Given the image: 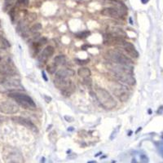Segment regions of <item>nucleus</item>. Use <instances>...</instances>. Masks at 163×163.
Wrapping results in <instances>:
<instances>
[{
    "instance_id": "f257e3e1",
    "label": "nucleus",
    "mask_w": 163,
    "mask_h": 163,
    "mask_svg": "<svg viewBox=\"0 0 163 163\" xmlns=\"http://www.w3.org/2000/svg\"><path fill=\"white\" fill-rule=\"evenodd\" d=\"M95 96L99 103L106 109H113L118 105L115 99L109 92L104 88H97L95 90Z\"/></svg>"
},
{
    "instance_id": "f03ea898",
    "label": "nucleus",
    "mask_w": 163,
    "mask_h": 163,
    "mask_svg": "<svg viewBox=\"0 0 163 163\" xmlns=\"http://www.w3.org/2000/svg\"><path fill=\"white\" fill-rule=\"evenodd\" d=\"M8 97L16 101V103H17L19 105L23 107L25 109H36V104L34 103V101L33 100L32 98L26 95V94L21 93L20 92H10L8 94Z\"/></svg>"
},
{
    "instance_id": "7ed1b4c3",
    "label": "nucleus",
    "mask_w": 163,
    "mask_h": 163,
    "mask_svg": "<svg viewBox=\"0 0 163 163\" xmlns=\"http://www.w3.org/2000/svg\"><path fill=\"white\" fill-rule=\"evenodd\" d=\"M24 91V86L21 85V81L13 78V77H6L0 82V93H10V92Z\"/></svg>"
},
{
    "instance_id": "20e7f679",
    "label": "nucleus",
    "mask_w": 163,
    "mask_h": 163,
    "mask_svg": "<svg viewBox=\"0 0 163 163\" xmlns=\"http://www.w3.org/2000/svg\"><path fill=\"white\" fill-rule=\"evenodd\" d=\"M107 57L110 62L117 65H127L131 66L133 65V60L130 57L118 50H109L107 52Z\"/></svg>"
},
{
    "instance_id": "39448f33",
    "label": "nucleus",
    "mask_w": 163,
    "mask_h": 163,
    "mask_svg": "<svg viewBox=\"0 0 163 163\" xmlns=\"http://www.w3.org/2000/svg\"><path fill=\"white\" fill-rule=\"evenodd\" d=\"M54 84L60 90L61 94L65 96H70L75 92V85L69 78H57L55 77Z\"/></svg>"
},
{
    "instance_id": "423d86ee",
    "label": "nucleus",
    "mask_w": 163,
    "mask_h": 163,
    "mask_svg": "<svg viewBox=\"0 0 163 163\" xmlns=\"http://www.w3.org/2000/svg\"><path fill=\"white\" fill-rule=\"evenodd\" d=\"M5 163H23L24 157L18 149L12 147H7L4 149L3 153Z\"/></svg>"
},
{
    "instance_id": "0eeeda50",
    "label": "nucleus",
    "mask_w": 163,
    "mask_h": 163,
    "mask_svg": "<svg viewBox=\"0 0 163 163\" xmlns=\"http://www.w3.org/2000/svg\"><path fill=\"white\" fill-rule=\"evenodd\" d=\"M113 95L122 102H126L130 96V92L127 88L123 85H120V84L113 88Z\"/></svg>"
},
{
    "instance_id": "6e6552de",
    "label": "nucleus",
    "mask_w": 163,
    "mask_h": 163,
    "mask_svg": "<svg viewBox=\"0 0 163 163\" xmlns=\"http://www.w3.org/2000/svg\"><path fill=\"white\" fill-rule=\"evenodd\" d=\"M19 111V107L12 101H3L0 104V112L5 114H14Z\"/></svg>"
},
{
    "instance_id": "1a4fd4ad",
    "label": "nucleus",
    "mask_w": 163,
    "mask_h": 163,
    "mask_svg": "<svg viewBox=\"0 0 163 163\" xmlns=\"http://www.w3.org/2000/svg\"><path fill=\"white\" fill-rule=\"evenodd\" d=\"M55 52V49L52 46H48L42 50L41 54L39 55V62L42 65H44L45 63L48 61V60L51 57V56L53 55Z\"/></svg>"
},
{
    "instance_id": "9d476101",
    "label": "nucleus",
    "mask_w": 163,
    "mask_h": 163,
    "mask_svg": "<svg viewBox=\"0 0 163 163\" xmlns=\"http://www.w3.org/2000/svg\"><path fill=\"white\" fill-rule=\"evenodd\" d=\"M16 70L8 64H0V75L5 77L16 76Z\"/></svg>"
},
{
    "instance_id": "9b49d317",
    "label": "nucleus",
    "mask_w": 163,
    "mask_h": 163,
    "mask_svg": "<svg viewBox=\"0 0 163 163\" xmlns=\"http://www.w3.org/2000/svg\"><path fill=\"white\" fill-rule=\"evenodd\" d=\"M12 120L14 122H16V123H19V124L23 125L25 127L29 128V129H31L33 130H37V127L32 122V121H30V119L25 118H22V117H19V116H16V117H12Z\"/></svg>"
},
{
    "instance_id": "f8f14e48",
    "label": "nucleus",
    "mask_w": 163,
    "mask_h": 163,
    "mask_svg": "<svg viewBox=\"0 0 163 163\" xmlns=\"http://www.w3.org/2000/svg\"><path fill=\"white\" fill-rule=\"evenodd\" d=\"M101 14L104 16L114 18V19H121L122 15L116 7H105L101 11Z\"/></svg>"
},
{
    "instance_id": "ddd939ff",
    "label": "nucleus",
    "mask_w": 163,
    "mask_h": 163,
    "mask_svg": "<svg viewBox=\"0 0 163 163\" xmlns=\"http://www.w3.org/2000/svg\"><path fill=\"white\" fill-rule=\"evenodd\" d=\"M122 48H124V51L127 53L128 56H130L131 58H138L139 57V52L137 51V50L135 48L132 43H130L129 42H125L124 44L122 45Z\"/></svg>"
},
{
    "instance_id": "4468645a",
    "label": "nucleus",
    "mask_w": 163,
    "mask_h": 163,
    "mask_svg": "<svg viewBox=\"0 0 163 163\" xmlns=\"http://www.w3.org/2000/svg\"><path fill=\"white\" fill-rule=\"evenodd\" d=\"M74 71L71 68H60L56 73V77L57 78H69L74 75Z\"/></svg>"
},
{
    "instance_id": "2eb2a0df",
    "label": "nucleus",
    "mask_w": 163,
    "mask_h": 163,
    "mask_svg": "<svg viewBox=\"0 0 163 163\" xmlns=\"http://www.w3.org/2000/svg\"><path fill=\"white\" fill-rule=\"evenodd\" d=\"M77 74L83 78L85 77H90L92 75V71L89 68L87 67H81L80 68H78L77 70Z\"/></svg>"
},
{
    "instance_id": "dca6fc26",
    "label": "nucleus",
    "mask_w": 163,
    "mask_h": 163,
    "mask_svg": "<svg viewBox=\"0 0 163 163\" xmlns=\"http://www.w3.org/2000/svg\"><path fill=\"white\" fill-rule=\"evenodd\" d=\"M66 62V58L65 56L64 55H59L54 58V65H56L57 67L60 66V65H64Z\"/></svg>"
},
{
    "instance_id": "f3484780",
    "label": "nucleus",
    "mask_w": 163,
    "mask_h": 163,
    "mask_svg": "<svg viewBox=\"0 0 163 163\" xmlns=\"http://www.w3.org/2000/svg\"><path fill=\"white\" fill-rule=\"evenodd\" d=\"M11 47V45L9 43V42L6 39H4L3 37L0 36V48L2 49H6Z\"/></svg>"
},
{
    "instance_id": "a211bd4d",
    "label": "nucleus",
    "mask_w": 163,
    "mask_h": 163,
    "mask_svg": "<svg viewBox=\"0 0 163 163\" xmlns=\"http://www.w3.org/2000/svg\"><path fill=\"white\" fill-rule=\"evenodd\" d=\"M42 25L40 23H35L30 28V33H38L39 30H42Z\"/></svg>"
},
{
    "instance_id": "6ab92c4d",
    "label": "nucleus",
    "mask_w": 163,
    "mask_h": 163,
    "mask_svg": "<svg viewBox=\"0 0 163 163\" xmlns=\"http://www.w3.org/2000/svg\"><path fill=\"white\" fill-rule=\"evenodd\" d=\"M30 4V0H16V7H26Z\"/></svg>"
},
{
    "instance_id": "aec40b11",
    "label": "nucleus",
    "mask_w": 163,
    "mask_h": 163,
    "mask_svg": "<svg viewBox=\"0 0 163 163\" xmlns=\"http://www.w3.org/2000/svg\"><path fill=\"white\" fill-rule=\"evenodd\" d=\"M36 18H37V15H36L35 13H30V14H28V15L25 16V20L27 22L31 23V22H33V21L35 20Z\"/></svg>"
},
{
    "instance_id": "412c9836",
    "label": "nucleus",
    "mask_w": 163,
    "mask_h": 163,
    "mask_svg": "<svg viewBox=\"0 0 163 163\" xmlns=\"http://www.w3.org/2000/svg\"><path fill=\"white\" fill-rule=\"evenodd\" d=\"M90 34H91V32L88 31V30H86V31H83V32L78 33L76 34V36H77V38H79V39H86Z\"/></svg>"
},
{
    "instance_id": "4be33fe9",
    "label": "nucleus",
    "mask_w": 163,
    "mask_h": 163,
    "mask_svg": "<svg viewBox=\"0 0 163 163\" xmlns=\"http://www.w3.org/2000/svg\"><path fill=\"white\" fill-rule=\"evenodd\" d=\"M16 7H12L9 11V16H10L11 19H12V21H15V18L16 17Z\"/></svg>"
},
{
    "instance_id": "5701e85b",
    "label": "nucleus",
    "mask_w": 163,
    "mask_h": 163,
    "mask_svg": "<svg viewBox=\"0 0 163 163\" xmlns=\"http://www.w3.org/2000/svg\"><path fill=\"white\" fill-rule=\"evenodd\" d=\"M57 66L54 65V64H52L51 65H48V70L49 73H51V74H53V73H55L56 72V70H57Z\"/></svg>"
},
{
    "instance_id": "b1692460",
    "label": "nucleus",
    "mask_w": 163,
    "mask_h": 163,
    "mask_svg": "<svg viewBox=\"0 0 163 163\" xmlns=\"http://www.w3.org/2000/svg\"><path fill=\"white\" fill-rule=\"evenodd\" d=\"M37 42H38V43L39 44V46L42 47L43 45H45L47 42H48V39H47V38H45V37H42V38H41V39H39Z\"/></svg>"
},
{
    "instance_id": "393cba45",
    "label": "nucleus",
    "mask_w": 163,
    "mask_h": 163,
    "mask_svg": "<svg viewBox=\"0 0 163 163\" xmlns=\"http://www.w3.org/2000/svg\"><path fill=\"white\" fill-rule=\"evenodd\" d=\"M16 2V0H4L5 7H9L12 6Z\"/></svg>"
},
{
    "instance_id": "a878e982",
    "label": "nucleus",
    "mask_w": 163,
    "mask_h": 163,
    "mask_svg": "<svg viewBox=\"0 0 163 163\" xmlns=\"http://www.w3.org/2000/svg\"><path fill=\"white\" fill-rule=\"evenodd\" d=\"M76 61H77V63L78 64V65H86V64H87V63L89 62V60H79V59H76L75 60Z\"/></svg>"
},
{
    "instance_id": "bb28decb",
    "label": "nucleus",
    "mask_w": 163,
    "mask_h": 163,
    "mask_svg": "<svg viewBox=\"0 0 163 163\" xmlns=\"http://www.w3.org/2000/svg\"><path fill=\"white\" fill-rule=\"evenodd\" d=\"M84 79V84H86V86H91L92 85V80L90 79L89 77H85Z\"/></svg>"
},
{
    "instance_id": "cd10ccee",
    "label": "nucleus",
    "mask_w": 163,
    "mask_h": 163,
    "mask_svg": "<svg viewBox=\"0 0 163 163\" xmlns=\"http://www.w3.org/2000/svg\"><path fill=\"white\" fill-rule=\"evenodd\" d=\"M65 119L68 122H74V118H72L70 116H65Z\"/></svg>"
},
{
    "instance_id": "c85d7f7f",
    "label": "nucleus",
    "mask_w": 163,
    "mask_h": 163,
    "mask_svg": "<svg viewBox=\"0 0 163 163\" xmlns=\"http://www.w3.org/2000/svg\"><path fill=\"white\" fill-rule=\"evenodd\" d=\"M43 97H44L45 101H46L47 103H50L51 101V98L49 97V96H48V95H43Z\"/></svg>"
},
{
    "instance_id": "c756f323",
    "label": "nucleus",
    "mask_w": 163,
    "mask_h": 163,
    "mask_svg": "<svg viewBox=\"0 0 163 163\" xmlns=\"http://www.w3.org/2000/svg\"><path fill=\"white\" fill-rule=\"evenodd\" d=\"M42 77H43V79H44V81H46V82H48V77H47V75H46V73H45V71H42Z\"/></svg>"
},
{
    "instance_id": "7c9ffc66",
    "label": "nucleus",
    "mask_w": 163,
    "mask_h": 163,
    "mask_svg": "<svg viewBox=\"0 0 163 163\" xmlns=\"http://www.w3.org/2000/svg\"><path fill=\"white\" fill-rule=\"evenodd\" d=\"M149 1V0H141V2H142V3H144V4H145V3H147Z\"/></svg>"
},
{
    "instance_id": "2f4dec72",
    "label": "nucleus",
    "mask_w": 163,
    "mask_h": 163,
    "mask_svg": "<svg viewBox=\"0 0 163 163\" xmlns=\"http://www.w3.org/2000/svg\"><path fill=\"white\" fill-rule=\"evenodd\" d=\"M52 127V125H50V126H48V130H49V129H51V127Z\"/></svg>"
},
{
    "instance_id": "473e14b6",
    "label": "nucleus",
    "mask_w": 163,
    "mask_h": 163,
    "mask_svg": "<svg viewBox=\"0 0 163 163\" xmlns=\"http://www.w3.org/2000/svg\"><path fill=\"white\" fill-rule=\"evenodd\" d=\"M74 130V128H68V130Z\"/></svg>"
},
{
    "instance_id": "72a5a7b5",
    "label": "nucleus",
    "mask_w": 163,
    "mask_h": 163,
    "mask_svg": "<svg viewBox=\"0 0 163 163\" xmlns=\"http://www.w3.org/2000/svg\"><path fill=\"white\" fill-rule=\"evenodd\" d=\"M130 24H133V23H132V20H131V18H130Z\"/></svg>"
},
{
    "instance_id": "f704fd0d",
    "label": "nucleus",
    "mask_w": 163,
    "mask_h": 163,
    "mask_svg": "<svg viewBox=\"0 0 163 163\" xmlns=\"http://www.w3.org/2000/svg\"><path fill=\"white\" fill-rule=\"evenodd\" d=\"M2 60V59H1V57H0V60Z\"/></svg>"
}]
</instances>
